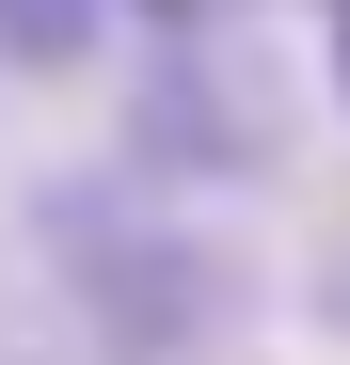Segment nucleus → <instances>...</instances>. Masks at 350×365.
I'll return each mask as SVG.
<instances>
[{
	"mask_svg": "<svg viewBox=\"0 0 350 365\" xmlns=\"http://www.w3.org/2000/svg\"><path fill=\"white\" fill-rule=\"evenodd\" d=\"M32 238H48V270H64L80 334H96L111 365H191L223 318H239L223 238H207V222H175V207H144V191H111V175H64Z\"/></svg>",
	"mask_w": 350,
	"mask_h": 365,
	"instance_id": "1",
	"label": "nucleus"
},
{
	"mask_svg": "<svg viewBox=\"0 0 350 365\" xmlns=\"http://www.w3.org/2000/svg\"><path fill=\"white\" fill-rule=\"evenodd\" d=\"M0 48H16V64H80V48H96V0H0Z\"/></svg>",
	"mask_w": 350,
	"mask_h": 365,
	"instance_id": "2",
	"label": "nucleus"
},
{
	"mask_svg": "<svg viewBox=\"0 0 350 365\" xmlns=\"http://www.w3.org/2000/svg\"><path fill=\"white\" fill-rule=\"evenodd\" d=\"M334 96H350V0H334Z\"/></svg>",
	"mask_w": 350,
	"mask_h": 365,
	"instance_id": "3",
	"label": "nucleus"
},
{
	"mask_svg": "<svg viewBox=\"0 0 350 365\" xmlns=\"http://www.w3.org/2000/svg\"><path fill=\"white\" fill-rule=\"evenodd\" d=\"M144 16H223V0H144Z\"/></svg>",
	"mask_w": 350,
	"mask_h": 365,
	"instance_id": "4",
	"label": "nucleus"
}]
</instances>
